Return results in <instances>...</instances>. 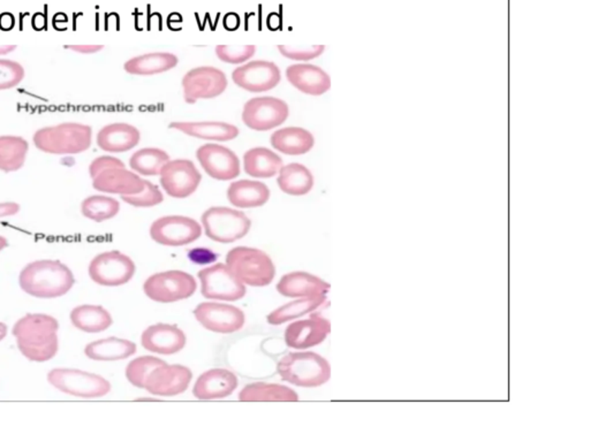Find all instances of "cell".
Wrapping results in <instances>:
<instances>
[{
	"label": "cell",
	"mask_w": 590,
	"mask_h": 442,
	"mask_svg": "<svg viewBox=\"0 0 590 442\" xmlns=\"http://www.w3.org/2000/svg\"><path fill=\"white\" fill-rule=\"evenodd\" d=\"M59 323L45 314H27L16 321L12 333L20 352L37 363L50 361L57 355Z\"/></svg>",
	"instance_id": "6da1fadb"
},
{
	"label": "cell",
	"mask_w": 590,
	"mask_h": 442,
	"mask_svg": "<svg viewBox=\"0 0 590 442\" xmlns=\"http://www.w3.org/2000/svg\"><path fill=\"white\" fill-rule=\"evenodd\" d=\"M76 278L67 265L54 259L32 262L23 267L19 285L25 294L37 298H57L73 288Z\"/></svg>",
	"instance_id": "7a4b0ae2"
},
{
	"label": "cell",
	"mask_w": 590,
	"mask_h": 442,
	"mask_svg": "<svg viewBox=\"0 0 590 442\" xmlns=\"http://www.w3.org/2000/svg\"><path fill=\"white\" fill-rule=\"evenodd\" d=\"M38 150L45 154H79L89 150L92 143V128L80 123H63L38 129L32 136Z\"/></svg>",
	"instance_id": "3957f363"
},
{
	"label": "cell",
	"mask_w": 590,
	"mask_h": 442,
	"mask_svg": "<svg viewBox=\"0 0 590 442\" xmlns=\"http://www.w3.org/2000/svg\"><path fill=\"white\" fill-rule=\"evenodd\" d=\"M277 372L286 383L314 388L329 381L331 367L325 358L316 352H289L277 364Z\"/></svg>",
	"instance_id": "277c9868"
},
{
	"label": "cell",
	"mask_w": 590,
	"mask_h": 442,
	"mask_svg": "<svg viewBox=\"0 0 590 442\" xmlns=\"http://www.w3.org/2000/svg\"><path fill=\"white\" fill-rule=\"evenodd\" d=\"M227 265L241 283L251 287L269 286L276 276L272 259L260 249L236 247L229 251Z\"/></svg>",
	"instance_id": "5b68a950"
},
{
	"label": "cell",
	"mask_w": 590,
	"mask_h": 442,
	"mask_svg": "<svg viewBox=\"0 0 590 442\" xmlns=\"http://www.w3.org/2000/svg\"><path fill=\"white\" fill-rule=\"evenodd\" d=\"M205 235L219 243H233L245 238L251 221L245 212L225 207H212L202 214Z\"/></svg>",
	"instance_id": "8992f818"
},
{
	"label": "cell",
	"mask_w": 590,
	"mask_h": 442,
	"mask_svg": "<svg viewBox=\"0 0 590 442\" xmlns=\"http://www.w3.org/2000/svg\"><path fill=\"white\" fill-rule=\"evenodd\" d=\"M47 381L60 392L80 398H103L111 391V383L103 376L78 369H54Z\"/></svg>",
	"instance_id": "52a82bcc"
},
{
	"label": "cell",
	"mask_w": 590,
	"mask_h": 442,
	"mask_svg": "<svg viewBox=\"0 0 590 442\" xmlns=\"http://www.w3.org/2000/svg\"><path fill=\"white\" fill-rule=\"evenodd\" d=\"M198 283L194 276L183 271H167L149 276L143 285L148 297L158 303L182 301L194 295Z\"/></svg>",
	"instance_id": "ba28073f"
},
{
	"label": "cell",
	"mask_w": 590,
	"mask_h": 442,
	"mask_svg": "<svg viewBox=\"0 0 590 442\" xmlns=\"http://www.w3.org/2000/svg\"><path fill=\"white\" fill-rule=\"evenodd\" d=\"M136 271L132 258L116 250L97 254L92 258L88 269L90 279L104 287H118L129 283Z\"/></svg>",
	"instance_id": "9c48e42d"
},
{
	"label": "cell",
	"mask_w": 590,
	"mask_h": 442,
	"mask_svg": "<svg viewBox=\"0 0 590 442\" xmlns=\"http://www.w3.org/2000/svg\"><path fill=\"white\" fill-rule=\"evenodd\" d=\"M205 298L233 302L245 297L247 289L227 264H215L198 273Z\"/></svg>",
	"instance_id": "30bf717a"
},
{
	"label": "cell",
	"mask_w": 590,
	"mask_h": 442,
	"mask_svg": "<svg viewBox=\"0 0 590 442\" xmlns=\"http://www.w3.org/2000/svg\"><path fill=\"white\" fill-rule=\"evenodd\" d=\"M289 116V104L270 96L249 99L242 110V121L256 132H267L285 123Z\"/></svg>",
	"instance_id": "8fae6325"
},
{
	"label": "cell",
	"mask_w": 590,
	"mask_h": 442,
	"mask_svg": "<svg viewBox=\"0 0 590 442\" xmlns=\"http://www.w3.org/2000/svg\"><path fill=\"white\" fill-rule=\"evenodd\" d=\"M229 82L223 70L212 66H200L186 73L182 78L183 99L195 104L198 99L216 98L227 90Z\"/></svg>",
	"instance_id": "7c38bea8"
},
{
	"label": "cell",
	"mask_w": 590,
	"mask_h": 442,
	"mask_svg": "<svg viewBox=\"0 0 590 442\" xmlns=\"http://www.w3.org/2000/svg\"><path fill=\"white\" fill-rule=\"evenodd\" d=\"M202 235L198 221L185 216H167L155 220L150 236L156 243L167 247H181L196 241Z\"/></svg>",
	"instance_id": "4fadbf2b"
},
{
	"label": "cell",
	"mask_w": 590,
	"mask_h": 442,
	"mask_svg": "<svg viewBox=\"0 0 590 442\" xmlns=\"http://www.w3.org/2000/svg\"><path fill=\"white\" fill-rule=\"evenodd\" d=\"M159 176L164 192L174 198L192 196L202 181L201 173L189 159L170 160L162 168Z\"/></svg>",
	"instance_id": "5bb4252c"
},
{
	"label": "cell",
	"mask_w": 590,
	"mask_h": 442,
	"mask_svg": "<svg viewBox=\"0 0 590 442\" xmlns=\"http://www.w3.org/2000/svg\"><path fill=\"white\" fill-rule=\"evenodd\" d=\"M198 323L211 332L232 334L245 326V314L234 305L203 302L194 309Z\"/></svg>",
	"instance_id": "9a60e30c"
},
{
	"label": "cell",
	"mask_w": 590,
	"mask_h": 442,
	"mask_svg": "<svg viewBox=\"0 0 590 442\" xmlns=\"http://www.w3.org/2000/svg\"><path fill=\"white\" fill-rule=\"evenodd\" d=\"M232 80L243 90L260 94L276 88L282 81V72L272 61L254 60L234 69Z\"/></svg>",
	"instance_id": "2e32d148"
},
{
	"label": "cell",
	"mask_w": 590,
	"mask_h": 442,
	"mask_svg": "<svg viewBox=\"0 0 590 442\" xmlns=\"http://www.w3.org/2000/svg\"><path fill=\"white\" fill-rule=\"evenodd\" d=\"M196 158L212 179L229 181L240 176V160L229 147L218 143H207L196 150Z\"/></svg>",
	"instance_id": "e0dca14e"
},
{
	"label": "cell",
	"mask_w": 590,
	"mask_h": 442,
	"mask_svg": "<svg viewBox=\"0 0 590 442\" xmlns=\"http://www.w3.org/2000/svg\"><path fill=\"white\" fill-rule=\"evenodd\" d=\"M192 378V371L188 367L165 363L151 371L145 380V388L152 395H179L187 391Z\"/></svg>",
	"instance_id": "ac0fdd59"
},
{
	"label": "cell",
	"mask_w": 590,
	"mask_h": 442,
	"mask_svg": "<svg viewBox=\"0 0 590 442\" xmlns=\"http://www.w3.org/2000/svg\"><path fill=\"white\" fill-rule=\"evenodd\" d=\"M331 331L329 320L320 314H311L307 319L289 324L285 329V343L287 347L298 350L313 348L327 339Z\"/></svg>",
	"instance_id": "d6986e66"
},
{
	"label": "cell",
	"mask_w": 590,
	"mask_h": 442,
	"mask_svg": "<svg viewBox=\"0 0 590 442\" xmlns=\"http://www.w3.org/2000/svg\"><path fill=\"white\" fill-rule=\"evenodd\" d=\"M186 334L176 325L155 324L142 333L141 343L148 352L173 355L181 352L186 345Z\"/></svg>",
	"instance_id": "ffe728a7"
},
{
	"label": "cell",
	"mask_w": 590,
	"mask_h": 442,
	"mask_svg": "<svg viewBox=\"0 0 590 442\" xmlns=\"http://www.w3.org/2000/svg\"><path fill=\"white\" fill-rule=\"evenodd\" d=\"M289 83L311 96H322L331 89V78L324 69L311 63H294L286 68Z\"/></svg>",
	"instance_id": "44dd1931"
},
{
	"label": "cell",
	"mask_w": 590,
	"mask_h": 442,
	"mask_svg": "<svg viewBox=\"0 0 590 442\" xmlns=\"http://www.w3.org/2000/svg\"><path fill=\"white\" fill-rule=\"evenodd\" d=\"M238 387L236 374L227 369H212L198 376L193 388L195 398L203 401L231 395Z\"/></svg>",
	"instance_id": "7402d4cb"
},
{
	"label": "cell",
	"mask_w": 590,
	"mask_h": 442,
	"mask_svg": "<svg viewBox=\"0 0 590 442\" xmlns=\"http://www.w3.org/2000/svg\"><path fill=\"white\" fill-rule=\"evenodd\" d=\"M92 187L97 192L116 194L120 196L136 195L143 189V179L138 173L126 167L110 168L100 173L92 179Z\"/></svg>",
	"instance_id": "603a6c76"
},
{
	"label": "cell",
	"mask_w": 590,
	"mask_h": 442,
	"mask_svg": "<svg viewBox=\"0 0 590 442\" xmlns=\"http://www.w3.org/2000/svg\"><path fill=\"white\" fill-rule=\"evenodd\" d=\"M141 133L136 125L126 123H114L104 125L98 132V147L111 154H120L132 150L140 143Z\"/></svg>",
	"instance_id": "cb8c5ba5"
},
{
	"label": "cell",
	"mask_w": 590,
	"mask_h": 442,
	"mask_svg": "<svg viewBox=\"0 0 590 442\" xmlns=\"http://www.w3.org/2000/svg\"><path fill=\"white\" fill-rule=\"evenodd\" d=\"M277 290L285 297H313L327 295L330 283L307 272H291L282 276Z\"/></svg>",
	"instance_id": "d4e9b609"
},
{
	"label": "cell",
	"mask_w": 590,
	"mask_h": 442,
	"mask_svg": "<svg viewBox=\"0 0 590 442\" xmlns=\"http://www.w3.org/2000/svg\"><path fill=\"white\" fill-rule=\"evenodd\" d=\"M170 128L205 141L227 142L238 137L236 125L223 121H174Z\"/></svg>",
	"instance_id": "484cf974"
},
{
	"label": "cell",
	"mask_w": 590,
	"mask_h": 442,
	"mask_svg": "<svg viewBox=\"0 0 590 442\" xmlns=\"http://www.w3.org/2000/svg\"><path fill=\"white\" fill-rule=\"evenodd\" d=\"M270 189L265 183L253 180L232 182L227 189V199L240 209H251L267 204L270 199Z\"/></svg>",
	"instance_id": "4316f807"
},
{
	"label": "cell",
	"mask_w": 590,
	"mask_h": 442,
	"mask_svg": "<svg viewBox=\"0 0 590 442\" xmlns=\"http://www.w3.org/2000/svg\"><path fill=\"white\" fill-rule=\"evenodd\" d=\"M273 149L289 156L306 154L314 147L315 137L307 129L301 127H285L271 135Z\"/></svg>",
	"instance_id": "83f0119b"
},
{
	"label": "cell",
	"mask_w": 590,
	"mask_h": 442,
	"mask_svg": "<svg viewBox=\"0 0 590 442\" xmlns=\"http://www.w3.org/2000/svg\"><path fill=\"white\" fill-rule=\"evenodd\" d=\"M283 165L279 154L269 147H251L243 154V170L256 179H269L277 176Z\"/></svg>",
	"instance_id": "f1b7e54d"
},
{
	"label": "cell",
	"mask_w": 590,
	"mask_h": 442,
	"mask_svg": "<svg viewBox=\"0 0 590 442\" xmlns=\"http://www.w3.org/2000/svg\"><path fill=\"white\" fill-rule=\"evenodd\" d=\"M136 352V345L129 340L111 336L107 339L90 342L85 345V355L89 360L97 362L121 361Z\"/></svg>",
	"instance_id": "f546056e"
},
{
	"label": "cell",
	"mask_w": 590,
	"mask_h": 442,
	"mask_svg": "<svg viewBox=\"0 0 590 442\" xmlns=\"http://www.w3.org/2000/svg\"><path fill=\"white\" fill-rule=\"evenodd\" d=\"M179 59L170 52H152L131 58L126 61L124 69L131 75L150 76L169 72L176 67Z\"/></svg>",
	"instance_id": "4dcf8cb0"
},
{
	"label": "cell",
	"mask_w": 590,
	"mask_h": 442,
	"mask_svg": "<svg viewBox=\"0 0 590 442\" xmlns=\"http://www.w3.org/2000/svg\"><path fill=\"white\" fill-rule=\"evenodd\" d=\"M277 183L282 192L291 196H303L314 187V176L305 165L291 163L283 165L278 172Z\"/></svg>",
	"instance_id": "1f68e13d"
},
{
	"label": "cell",
	"mask_w": 590,
	"mask_h": 442,
	"mask_svg": "<svg viewBox=\"0 0 590 442\" xmlns=\"http://www.w3.org/2000/svg\"><path fill=\"white\" fill-rule=\"evenodd\" d=\"M71 323L85 333H101L114 324L110 312L102 305H83L71 311Z\"/></svg>",
	"instance_id": "d6a6232c"
},
{
	"label": "cell",
	"mask_w": 590,
	"mask_h": 442,
	"mask_svg": "<svg viewBox=\"0 0 590 442\" xmlns=\"http://www.w3.org/2000/svg\"><path fill=\"white\" fill-rule=\"evenodd\" d=\"M242 402H296L299 396L293 389L278 383H249L239 393Z\"/></svg>",
	"instance_id": "836d02e7"
},
{
	"label": "cell",
	"mask_w": 590,
	"mask_h": 442,
	"mask_svg": "<svg viewBox=\"0 0 590 442\" xmlns=\"http://www.w3.org/2000/svg\"><path fill=\"white\" fill-rule=\"evenodd\" d=\"M29 143L16 135L0 136V171L11 173L21 170L28 156Z\"/></svg>",
	"instance_id": "e575fe53"
},
{
	"label": "cell",
	"mask_w": 590,
	"mask_h": 442,
	"mask_svg": "<svg viewBox=\"0 0 590 442\" xmlns=\"http://www.w3.org/2000/svg\"><path fill=\"white\" fill-rule=\"evenodd\" d=\"M327 300V295L313 296V297H301L296 301L289 302L283 307H278L267 316V323L273 326H278L284 323H289L291 320L302 317L311 314L323 305Z\"/></svg>",
	"instance_id": "d590c367"
},
{
	"label": "cell",
	"mask_w": 590,
	"mask_h": 442,
	"mask_svg": "<svg viewBox=\"0 0 590 442\" xmlns=\"http://www.w3.org/2000/svg\"><path fill=\"white\" fill-rule=\"evenodd\" d=\"M171 158L167 151L159 147H143L132 154L129 166L140 176H159L160 171Z\"/></svg>",
	"instance_id": "8d00e7d4"
},
{
	"label": "cell",
	"mask_w": 590,
	"mask_h": 442,
	"mask_svg": "<svg viewBox=\"0 0 590 442\" xmlns=\"http://www.w3.org/2000/svg\"><path fill=\"white\" fill-rule=\"evenodd\" d=\"M119 202L104 195H92L83 199L81 203V214L96 223H103L112 219L119 214Z\"/></svg>",
	"instance_id": "74e56055"
},
{
	"label": "cell",
	"mask_w": 590,
	"mask_h": 442,
	"mask_svg": "<svg viewBox=\"0 0 590 442\" xmlns=\"http://www.w3.org/2000/svg\"><path fill=\"white\" fill-rule=\"evenodd\" d=\"M167 363L154 356H141L133 360L126 367V378L138 388H145V380L151 371Z\"/></svg>",
	"instance_id": "f35d334b"
},
{
	"label": "cell",
	"mask_w": 590,
	"mask_h": 442,
	"mask_svg": "<svg viewBox=\"0 0 590 442\" xmlns=\"http://www.w3.org/2000/svg\"><path fill=\"white\" fill-rule=\"evenodd\" d=\"M121 199L132 207H151L160 204L164 201V196L158 185L148 180H143V189L141 192L136 195L121 196Z\"/></svg>",
	"instance_id": "ab89813d"
},
{
	"label": "cell",
	"mask_w": 590,
	"mask_h": 442,
	"mask_svg": "<svg viewBox=\"0 0 590 442\" xmlns=\"http://www.w3.org/2000/svg\"><path fill=\"white\" fill-rule=\"evenodd\" d=\"M25 68L14 60L0 59V90L16 88L25 79Z\"/></svg>",
	"instance_id": "60d3db41"
},
{
	"label": "cell",
	"mask_w": 590,
	"mask_h": 442,
	"mask_svg": "<svg viewBox=\"0 0 590 442\" xmlns=\"http://www.w3.org/2000/svg\"><path fill=\"white\" fill-rule=\"evenodd\" d=\"M217 57L222 61L231 65H240V63L248 61L255 52L256 47L254 45H245V47H229V45H218L215 49Z\"/></svg>",
	"instance_id": "b9f144b4"
},
{
	"label": "cell",
	"mask_w": 590,
	"mask_h": 442,
	"mask_svg": "<svg viewBox=\"0 0 590 442\" xmlns=\"http://www.w3.org/2000/svg\"><path fill=\"white\" fill-rule=\"evenodd\" d=\"M278 51L283 57L295 61H309L320 57L325 51L324 45H313V47H289L279 45Z\"/></svg>",
	"instance_id": "7bdbcfd3"
},
{
	"label": "cell",
	"mask_w": 590,
	"mask_h": 442,
	"mask_svg": "<svg viewBox=\"0 0 590 442\" xmlns=\"http://www.w3.org/2000/svg\"><path fill=\"white\" fill-rule=\"evenodd\" d=\"M119 167H125V164L121 160L112 156H101L91 161L89 165V174H90L91 179H94L95 176H97L104 171L119 168Z\"/></svg>",
	"instance_id": "ee69618b"
},
{
	"label": "cell",
	"mask_w": 590,
	"mask_h": 442,
	"mask_svg": "<svg viewBox=\"0 0 590 442\" xmlns=\"http://www.w3.org/2000/svg\"><path fill=\"white\" fill-rule=\"evenodd\" d=\"M189 256L192 257L191 259L196 262V263H210V262L215 261V257H216L214 252H211L210 250H205L203 248L195 249L189 254Z\"/></svg>",
	"instance_id": "f6af8a7d"
},
{
	"label": "cell",
	"mask_w": 590,
	"mask_h": 442,
	"mask_svg": "<svg viewBox=\"0 0 590 442\" xmlns=\"http://www.w3.org/2000/svg\"><path fill=\"white\" fill-rule=\"evenodd\" d=\"M20 212V205L14 202L0 203V218L16 216Z\"/></svg>",
	"instance_id": "bcb514c9"
},
{
	"label": "cell",
	"mask_w": 590,
	"mask_h": 442,
	"mask_svg": "<svg viewBox=\"0 0 590 442\" xmlns=\"http://www.w3.org/2000/svg\"><path fill=\"white\" fill-rule=\"evenodd\" d=\"M66 47L68 50L73 51V52L81 54H97V52H100V51L104 49V47H102V45H72V47Z\"/></svg>",
	"instance_id": "7dc6e473"
},
{
	"label": "cell",
	"mask_w": 590,
	"mask_h": 442,
	"mask_svg": "<svg viewBox=\"0 0 590 442\" xmlns=\"http://www.w3.org/2000/svg\"><path fill=\"white\" fill-rule=\"evenodd\" d=\"M14 25V16L10 13H4L0 16V28L3 30H11Z\"/></svg>",
	"instance_id": "c3c4849f"
},
{
	"label": "cell",
	"mask_w": 590,
	"mask_h": 442,
	"mask_svg": "<svg viewBox=\"0 0 590 442\" xmlns=\"http://www.w3.org/2000/svg\"><path fill=\"white\" fill-rule=\"evenodd\" d=\"M16 45H1L0 47V56H6V54H12L13 51L16 50Z\"/></svg>",
	"instance_id": "681fc988"
},
{
	"label": "cell",
	"mask_w": 590,
	"mask_h": 442,
	"mask_svg": "<svg viewBox=\"0 0 590 442\" xmlns=\"http://www.w3.org/2000/svg\"><path fill=\"white\" fill-rule=\"evenodd\" d=\"M7 332H8V327L6 324L0 321V342L6 338Z\"/></svg>",
	"instance_id": "f907efd6"
},
{
	"label": "cell",
	"mask_w": 590,
	"mask_h": 442,
	"mask_svg": "<svg viewBox=\"0 0 590 442\" xmlns=\"http://www.w3.org/2000/svg\"><path fill=\"white\" fill-rule=\"evenodd\" d=\"M8 247V241H7L6 238H4V236L0 235V251H3L4 249H6Z\"/></svg>",
	"instance_id": "816d5d0a"
}]
</instances>
